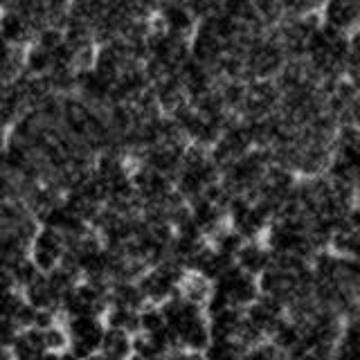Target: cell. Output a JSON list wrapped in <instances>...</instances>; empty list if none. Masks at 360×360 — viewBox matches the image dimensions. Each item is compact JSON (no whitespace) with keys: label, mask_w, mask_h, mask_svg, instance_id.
<instances>
[{"label":"cell","mask_w":360,"mask_h":360,"mask_svg":"<svg viewBox=\"0 0 360 360\" xmlns=\"http://www.w3.org/2000/svg\"><path fill=\"white\" fill-rule=\"evenodd\" d=\"M165 322L169 331L174 333L178 347L202 352L210 345V329H207V315L200 304L183 297L180 292L172 295L160 304Z\"/></svg>","instance_id":"cell-1"},{"label":"cell","mask_w":360,"mask_h":360,"mask_svg":"<svg viewBox=\"0 0 360 360\" xmlns=\"http://www.w3.org/2000/svg\"><path fill=\"white\" fill-rule=\"evenodd\" d=\"M185 273L187 270L183 264H178L176 259L167 257L162 262H158L144 270L138 277V286L149 304H162L165 300H169L178 292Z\"/></svg>","instance_id":"cell-2"},{"label":"cell","mask_w":360,"mask_h":360,"mask_svg":"<svg viewBox=\"0 0 360 360\" xmlns=\"http://www.w3.org/2000/svg\"><path fill=\"white\" fill-rule=\"evenodd\" d=\"M63 329L68 335V352L77 358L88 360L90 356L99 354L101 338H104L106 324L101 315H75V318H63Z\"/></svg>","instance_id":"cell-3"},{"label":"cell","mask_w":360,"mask_h":360,"mask_svg":"<svg viewBox=\"0 0 360 360\" xmlns=\"http://www.w3.org/2000/svg\"><path fill=\"white\" fill-rule=\"evenodd\" d=\"M212 290L236 309H245L248 304H252L259 297V281L255 275L245 273L236 264H232L228 270L212 281Z\"/></svg>","instance_id":"cell-4"},{"label":"cell","mask_w":360,"mask_h":360,"mask_svg":"<svg viewBox=\"0 0 360 360\" xmlns=\"http://www.w3.org/2000/svg\"><path fill=\"white\" fill-rule=\"evenodd\" d=\"M63 255H65L63 234L52 228H45V225H39V230L32 236L27 248V257L37 264V268L41 273H50L52 268L61 264Z\"/></svg>","instance_id":"cell-5"},{"label":"cell","mask_w":360,"mask_h":360,"mask_svg":"<svg viewBox=\"0 0 360 360\" xmlns=\"http://www.w3.org/2000/svg\"><path fill=\"white\" fill-rule=\"evenodd\" d=\"M320 16L326 25L349 34L360 27V0H326Z\"/></svg>","instance_id":"cell-6"},{"label":"cell","mask_w":360,"mask_h":360,"mask_svg":"<svg viewBox=\"0 0 360 360\" xmlns=\"http://www.w3.org/2000/svg\"><path fill=\"white\" fill-rule=\"evenodd\" d=\"M273 262V255H270L268 245L264 243V239H252V241H243V245L239 248V252L234 255V264L239 266L245 273H250L255 277H259L264 270Z\"/></svg>","instance_id":"cell-7"},{"label":"cell","mask_w":360,"mask_h":360,"mask_svg":"<svg viewBox=\"0 0 360 360\" xmlns=\"http://www.w3.org/2000/svg\"><path fill=\"white\" fill-rule=\"evenodd\" d=\"M9 354H11V360H41L45 354H48L43 331L37 329V326L20 329L14 338V342L9 347Z\"/></svg>","instance_id":"cell-8"},{"label":"cell","mask_w":360,"mask_h":360,"mask_svg":"<svg viewBox=\"0 0 360 360\" xmlns=\"http://www.w3.org/2000/svg\"><path fill=\"white\" fill-rule=\"evenodd\" d=\"M241 322H243V309H236V307H225L221 311L210 313L207 315L210 340L212 338H219V340H236Z\"/></svg>","instance_id":"cell-9"},{"label":"cell","mask_w":360,"mask_h":360,"mask_svg":"<svg viewBox=\"0 0 360 360\" xmlns=\"http://www.w3.org/2000/svg\"><path fill=\"white\" fill-rule=\"evenodd\" d=\"M99 354H104L112 360H127L133 354V335L127 331L106 326L104 338H101Z\"/></svg>","instance_id":"cell-10"},{"label":"cell","mask_w":360,"mask_h":360,"mask_svg":"<svg viewBox=\"0 0 360 360\" xmlns=\"http://www.w3.org/2000/svg\"><path fill=\"white\" fill-rule=\"evenodd\" d=\"M106 326L110 329H120L135 335L140 331V311L138 309H127V307H117V304H108L104 315H101Z\"/></svg>","instance_id":"cell-11"},{"label":"cell","mask_w":360,"mask_h":360,"mask_svg":"<svg viewBox=\"0 0 360 360\" xmlns=\"http://www.w3.org/2000/svg\"><path fill=\"white\" fill-rule=\"evenodd\" d=\"M167 326L165 315L160 304H149L146 302L140 309V331L138 333H158Z\"/></svg>","instance_id":"cell-12"},{"label":"cell","mask_w":360,"mask_h":360,"mask_svg":"<svg viewBox=\"0 0 360 360\" xmlns=\"http://www.w3.org/2000/svg\"><path fill=\"white\" fill-rule=\"evenodd\" d=\"M165 360H205L202 352H194V349H185V347H176L174 352H169Z\"/></svg>","instance_id":"cell-13"},{"label":"cell","mask_w":360,"mask_h":360,"mask_svg":"<svg viewBox=\"0 0 360 360\" xmlns=\"http://www.w3.org/2000/svg\"><path fill=\"white\" fill-rule=\"evenodd\" d=\"M349 52H352V56H358L360 59V27L349 32Z\"/></svg>","instance_id":"cell-14"},{"label":"cell","mask_w":360,"mask_h":360,"mask_svg":"<svg viewBox=\"0 0 360 360\" xmlns=\"http://www.w3.org/2000/svg\"><path fill=\"white\" fill-rule=\"evenodd\" d=\"M127 360H165V358H142V356H138V354H131Z\"/></svg>","instance_id":"cell-15"},{"label":"cell","mask_w":360,"mask_h":360,"mask_svg":"<svg viewBox=\"0 0 360 360\" xmlns=\"http://www.w3.org/2000/svg\"><path fill=\"white\" fill-rule=\"evenodd\" d=\"M88 360H112V358H108V356H104V354H95V356H90Z\"/></svg>","instance_id":"cell-16"}]
</instances>
